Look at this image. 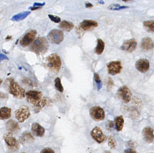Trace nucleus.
Wrapping results in <instances>:
<instances>
[{
    "label": "nucleus",
    "instance_id": "1",
    "mask_svg": "<svg viewBox=\"0 0 154 153\" xmlns=\"http://www.w3.org/2000/svg\"><path fill=\"white\" fill-rule=\"evenodd\" d=\"M27 102L32 106L34 112L38 113L47 104L46 98L42 97L41 92L37 90H30L26 93Z\"/></svg>",
    "mask_w": 154,
    "mask_h": 153
},
{
    "label": "nucleus",
    "instance_id": "2",
    "mask_svg": "<svg viewBox=\"0 0 154 153\" xmlns=\"http://www.w3.org/2000/svg\"><path fill=\"white\" fill-rule=\"evenodd\" d=\"M49 44L47 39L40 37L34 41L31 46V50L38 54H44L47 51Z\"/></svg>",
    "mask_w": 154,
    "mask_h": 153
},
{
    "label": "nucleus",
    "instance_id": "3",
    "mask_svg": "<svg viewBox=\"0 0 154 153\" xmlns=\"http://www.w3.org/2000/svg\"><path fill=\"white\" fill-rule=\"evenodd\" d=\"M9 90L16 98L22 99L25 96V91L13 79H9Z\"/></svg>",
    "mask_w": 154,
    "mask_h": 153
},
{
    "label": "nucleus",
    "instance_id": "4",
    "mask_svg": "<svg viewBox=\"0 0 154 153\" xmlns=\"http://www.w3.org/2000/svg\"><path fill=\"white\" fill-rule=\"evenodd\" d=\"M47 66L50 70L54 72H58L61 66V60L59 55L56 53L50 54L47 57Z\"/></svg>",
    "mask_w": 154,
    "mask_h": 153
},
{
    "label": "nucleus",
    "instance_id": "5",
    "mask_svg": "<svg viewBox=\"0 0 154 153\" xmlns=\"http://www.w3.org/2000/svg\"><path fill=\"white\" fill-rule=\"evenodd\" d=\"M47 39L51 43L59 44L63 41L64 34L61 30L57 29H53L48 34Z\"/></svg>",
    "mask_w": 154,
    "mask_h": 153
},
{
    "label": "nucleus",
    "instance_id": "6",
    "mask_svg": "<svg viewBox=\"0 0 154 153\" xmlns=\"http://www.w3.org/2000/svg\"><path fill=\"white\" fill-rule=\"evenodd\" d=\"M16 118L19 122H24L30 116L29 107L26 105H22L17 109L15 113Z\"/></svg>",
    "mask_w": 154,
    "mask_h": 153
},
{
    "label": "nucleus",
    "instance_id": "7",
    "mask_svg": "<svg viewBox=\"0 0 154 153\" xmlns=\"http://www.w3.org/2000/svg\"><path fill=\"white\" fill-rule=\"evenodd\" d=\"M89 113L92 119L97 122L104 120L106 116L104 109L99 106H94L91 107Z\"/></svg>",
    "mask_w": 154,
    "mask_h": 153
},
{
    "label": "nucleus",
    "instance_id": "8",
    "mask_svg": "<svg viewBox=\"0 0 154 153\" xmlns=\"http://www.w3.org/2000/svg\"><path fill=\"white\" fill-rule=\"evenodd\" d=\"M3 139L10 149L16 150L19 148V142L13 136L12 133L8 132L5 133L3 136Z\"/></svg>",
    "mask_w": 154,
    "mask_h": 153
},
{
    "label": "nucleus",
    "instance_id": "9",
    "mask_svg": "<svg viewBox=\"0 0 154 153\" xmlns=\"http://www.w3.org/2000/svg\"><path fill=\"white\" fill-rule=\"evenodd\" d=\"M118 96L123 100L124 103H129L131 99L132 96L131 91L127 86L124 85L120 87L118 90Z\"/></svg>",
    "mask_w": 154,
    "mask_h": 153
},
{
    "label": "nucleus",
    "instance_id": "10",
    "mask_svg": "<svg viewBox=\"0 0 154 153\" xmlns=\"http://www.w3.org/2000/svg\"><path fill=\"white\" fill-rule=\"evenodd\" d=\"M108 72L110 74L115 75L121 72L122 69L121 63L118 60L110 62L107 65Z\"/></svg>",
    "mask_w": 154,
    "mask_h": 153
},
{
    "label": "nucleus",
    "instance_id": "11",
    "mask_svg": "<svg viewBox=\"0 0 154 153\" xmlns=\"http://www.w3.org/2000/svg\"><path fill=\"white\" fill-rule=\"evenodd\" d=\"M91 137L99 144L105 141L106 137L100 128L96 127L91 132Z\"/></svg>",
    "mask_w": 154,
    "mask_h": 153
},
{
    "label": "nucleus",
    "instance_id": "12",
    "mask_svg": "<svg viewBox=\"0 0 154 153\" xmlns=\"http://www.w3.org/2000/svg\"><path fill=\"white\" fill-rule=\"evenodd\" d=\"M37 32L35 30H31L25 34L20 41V43L23 47L30 45L36 37Z\"/></svg>",
    "mask_w": 154,
    "mask_h": 153
},
{
    "label": "nucleus",
    "instance_id": "13",
    "mask_svg": "<svg viewBox=\"0 0 154 153\" xmlns=\"http://www.w3.org/2000/svg\"><path fill=\"white\" fill-rule=\"evenodd\" d=\"M135 67L139 72L144 73L147 72L149 69V62L147 59H140L136 62Z\"/></svg>",
    "mask_w": 154,
    "mask_h": 153
},
{
    "label": "nucleus",
    "instance_id": "14",
    "mask_svg": "<svg viewBox=\"0 0 154 153\" xmlns=\"http://www.w3.org/2000/svg\"><path fill=\"white\" fill-rule=\"evenodd\" d=\"M98 23L93 20H88L85 19L82 21L79 25V29L83 31H89L93 28L98 27Z\"/></svg>",
    "mask_w": 154,
    "mask_h": 153
},
{
    "label": "nucleus",
    "instance_id": "15",
    "mask_svg": "<svg viewBox=\"0 0 154 153\" xmlns=\"http://www.w3.org/2000/svg\"><path fill=\"white\" fill-rule=\"evenodd\" d=\"M137 42L134 39H130L125 41L121 46V49L128 52H132L136 49Z\"/></svg>",
    "mask_w": 154,
    "mask_h": 153
},
{
    "label": "nucleus",
    "instance_id": "16",
    "mask_svg": "<svg viewBox=\"0 0 154 153\" xmlns=\"http://www.w3.org/2000/svg\"><path fill=\"white\" fill-rule=\"evenodd\" d=\"M143 139L148 143H151L154 139V130L152 128L147 127L143 129L142 131Z\"/></svg>",
    "mask_w": 154,
    "mask_h": 153
},
{
    "label": "nucleus",
    "instance_id": "17",
    "mask_svg": "<svg viewBox=\"0 0 154 153\" xmlns=\"http://www.w3.org/2000/svg\"><path fill=\"white\" fill-rule=\"evenodd\" d=\"M31 130L33 134L36 137H42L45 134V129L38 123L36 122H34L32 124Z\"/></svg>",
    "mask_w": 154,
    "mask_h": 153
},
{
    "label": "nucleus",
    "instance_id": "18",
    "mask_svg": "<svg viewBox=\"0 0 154 153\" xmlns=\"http://www.w3.org/2000/svg\"><path fill=\"white\" fill-rule=\"evenodd\" d=\"M141 47L143 49L145 50H150L153 49L154 47V43L150 38L145 37L141 40Z\"/></svg>",
    "mask_w": 154,
    "mask_h": 153
},
{
    "label": "nucleus",
    "instance_id": "19",
    "mask_svg": "<svg viewBox=\"0 0 154 153\" xmlns=\"http://www.w3.org/2000/svg\"><path fill=\"white\" fill-rule=\"evenodd\" d=\"M6 128L7 130L11 133L17 131L19 128L17 122L12 119L9 120L6 123Z\"/></svg>",
    "mask_w": 154,
    "mask_h": 153
},
{
    "label": "nucleus",
    "instance_id": "20",
    "mask_svg": "<svg viewBox=\"0 0 154 153\" xmlns=\"http://www.w3.org/2000/svg\"><path fill=\"white\" fill-rule=\"evenodd\" d=\"M11 116V108L6 107L0 108V120H7L10 118Z\"/></svg>",
    "mask_w": 154,
    "mask_h": 153
},
{
    "label": "nucleus",
    "instance_id": "21",
    "mask_svg": "<svg viewBox=\"0 0 154 153\" xmlns=\"http://www.w3.org/2000/svg\"><path fill=\"white\" fill-rule=\"evenodd\" d=\"M34 140V138L33 137L31 133L29 132L24 133L21 137H19V142L22 144H24L26 143H31L33 142Z\"/></svg>",
    "mask_w": 154,
    "mask_h": 153
},
{
    "label": "nucleus",
    "instance_id": "22",
    "mask_svg": "<svg viewBox=\"0 0 154 153\" xmlns=\"http://www.w3.org/2000/svg\"><path fill=\"white\" fill-rule=\"evenodd\" d=\"M124 117L122 116H116L115 119V129L118 131H120L123 129L124 126Z\"/></svg>",
    "mask_w": 154,
    "mask_h": 153
},
{
    "label": "nucleus",
    "instance_id": "23",
    "mask_svg": "<svg viewBox=\"0 0 154 153\" xmlns=\"http://www.w3.org/2000/svg\"><path fill=\"white\" fill-rule=\"evenodd\" d=\"M59 27L67 31H70L74 27V25L71 22L64 20L60 23Z\"/></svg>",
    "mask_w": 154,
    "mask_h": 153
},
{
    "label": "nucleus",
    "instance_id": "24",
    "mask_svg": "<svg viewBox=\"0 0 154 153\" xmlns=\"http://www.w3.org/2000/svg\"><path fill=\"white\" fill-rule=\"evenodd\" d=\"M105 43L101 39L97 40V44L96 48V52L98 55H101L104 51L105 49Z\"/></svg>",
    "mask_w": 154,
    "mask_h": 153
},
{
    "label": "nucleus",
    "instance_id": "25",
    "mask_svg": "<svg viewBox=\"0 0 154 153\" xmlns=\"http://www.w3.org/2000/svg\"><path fill=\"white\" fill-rule=\"evenodd\" d=\"M30 13V11H25V12L17 14L13 16V17L11 18V20L16 21H19L23 20L27 17Z\"/></svg>",
    "mask_w": 154,
    "mask_h": 153
},
{
    "label": "nucleus",
    "instance_id": "26",
    "mask_svg": "<svg viewBox=\"0 0 154 153\" xmlns=\"http://www.w3.org/2000/svg\"><path fill=\"white\" fill-rule=\"evenodd\" d=\"M143 26L149 32H154V20H150L143 22Z\"/></svg>",
    "mask_w": 154,
    "mask_h": 153
},
{
    "label": "nucleus",
    "instance_id": "27",
    "mask_svg": "<svg viewBox=\"0 0 154 153\" xmlns=\"http://www.w3.org/2000/svg\"><path fill=\"white\" fill-rule=\"evenodd\" d=\"M55 87L56 89L60 91L61 93H62L64 91V87L62 85L61 80L59 77H57L55 80Z\"/></svg>",
    "mask_w": 154,
    "mask_h": 153
},
{
    "label": "nucleus",
    "instance_id": "28",
    "mask_svg": "<svg viewBox=\"0 0 154 153\" xmlns=\"http://www.w3.org/2000/svg\"><path fill=\"white\" fill-rule=\"evenodd\" d=\"M128 7L124 6H121L118 4H111L109 6L108 9L111 10H119L124 9L127 8Z\"/></svg>",
    "mask_w": 154,
    "mask_h": 153
},
{
    "label": "nucleus",
    "instance_id": "29",
    "mask_svg": "<svg viewBox=\"0 0 154 153\" xmlns=\"http://www.w3.org/2000/svg\"><path fill=\"white\" fill-rule=\"evenodd\" d=\"M109 146L112 149H115L116 147L117 143L115 140L114 138V137L112 136H110L108 139Z\"/></svg>",
    "mask_w": 154,
    "mask_h": 153
},
{
    "label": "nucleus",
    "instance_id": "30",
    "mask_svg": "<svg viewBox=\"0 0 154 153\" xmlns=\"http://www.w3.org/2000/svg\"><path fill=\"white\" fill-rule=\"evenodd\" d=\"M105 84L107 86V88L110 90L114 86V81H113L111 77H107L105 79Z\"/></svg>",
    "mask_w": 154,
    "mask_h": 153
},
{
    "label": "nucleus",
    "instance_id": "31",
    "mask_svg": "<svg viewBox=\"0 0 154 153\" xmlns=\"http://www.w3.org/2000/svg\"><path fill=\"white\" fill-rule=\"evenodd\" d=\"M94 79L96 84H97V90H99L101 88L102 83L99 75L97 73H96L94 74Z\"/></svg>",
    "mask_w": 154,
    "mask_h": 153
},
{
    "label": "nucleus",
    "instance_id": "32",
    "mask_svg": "<svg viewBox=\"0 0 154 153\" xmlns=\"http://www.w3.org/2000/svg\"><path fill=\"white\" fill-rule=\"evenodd\" d=\"M48 17L51 21H53L55 23H59L61 22V19L57 16H55L52 15H49Z\"/></svg>",
    "mask_w": 154,
    "mask_h": 153
},
{
    "label": "nucleus",
    "instance_id": "33",
    "mask_svg": "<svg viewBox=\"0 0 154 153\" xmlns=\"http://www.w3.org/2000/svg\"><path fill=\"white\" fill-rule=\"evenodd\" d=\"M114 122L112 121H108L106 123V128L109 131H111L114 128Z\"/></svg>",
    "mask_w": 154,
    "mask_h": 153
},
{
    "label": "nucleus",
    "instance_id": "34",
    "mask_svg": "<svg viewBox=\"0 0 154 153\" xmlns=\"http://www.w3.org/2000/svg\"><path fill=\"white\" fill-rule=\"evenodd\" d=\"M40 153H55V151L50 148H45L43 149Z\"/></svg>",
    "mask_w": 154,
    "mask_h": 153
},
{
    "label": "nucleus",
    "instance_id": "35",
    "mask_svg": "<svg viewBox=\"0 0 154 153\" xmlns=\"http://www.w3.org/2000/svg\"><path fill=\"white\" fill-rule=\"evenodd\" d=\"M23 82L24 83H25L26 84H29V85H30V86H33V82L30 79H28V78H25V79H24Z\"/></svg>",
    "mask_w": 154,
    "mask_h": 153
},
{
    "label": "nucleus",
    "instance_id": "36",
    "mask_svg": "<svg viewBox=\"0 0 154 153\" xmlns=\"http://www.w3.org/2000/svg\"><path fill=\"white\" fill-rule=\"evenodd\" d=\"M124 153H137V152L133 149L131 148L127 149L124 150Z\"/></svg>",
    "mask_w": 154,
    "mask_h": 153
},
{
    "label": "nucleus",
    "instance_id": "37",
    "mask_svg": "<svg viewBox=\"0 0 154 153\" xmlns=\"http://www.w3.org/2000/svg\"><path fill=\"white\" fill-rule=\"evenodd\" d=\"M9 60L8 57L4 54L0 53V61L2 60Z\"/></svg>",
    "mask_w": 154,
    "mask_h": 153
},
{
    "label": "nucleus",
    "instance_id": "38",
    "mask_svg": "<svg viewBox=\"0 0 154 153\" xmlns=\"http://www.w3.org/2000/svg\"><path fill=\"white\" fill-rule=\"evenodd\" d=\"M45 5V2H44V3H34V4H33V7H41L44 6Z\"/></svg>",
    "mask_w": 154,
    "mask_h": 153
},
{
    "label": "nucleus",
    "instance_id": "39",
    "mask_svg": "<svg viewBox=\"0 0 154 153\" xmlns=\"http://www.w3.org/2000/svg\"><path fill=\"white\" fill-rule=\"evenodd\" d=\"M85 7L87 8H91L93 7V5L89 2H86L85 4Z\"/></svg>",
    "mask_w": 154,
    "mask_h": 153
},
{
    "label": "nucleus",
    "instance_id": "40",
    "mask_svg": "<svg viewBox=\"0 0 154 153\" xmlns=\"http://www.w3.org/2000/svg\"><path fill=\"white\" fill-rule=\"evenodd\" d=\"M41 8V7H30V9L31 10H35Z\"/></svg>",
    "mask_w": 154,
    "mask_h": 153
},
{
    "label": "nucleus",
    "instance_id": "41",
    "mask_svg": "<svg viewBox=\"0 0 154 153\" xmlns=\"http://www.w3.org/2000/svg\"><path fill=\"white\" fill-rule=\"evenodd\" d=\"M7 95H5L4 93H0V98H5L6 97Z\"/></svg>",
    "mask_w": 154,
    "mask_h": 153
},
{
    "label": "nucleus",
    "instance_id": "42",
    "mask_svg": "<svg viewBox=\"0 0 154 153\" xmlns=\"http://www.w3.org/2000/svg\"><path fill=\"white\" fill-rule=\"evenodd\" d=\"M99 3H101V4H104V2L103 1H98Z\"/></svg>",
    "mask_w": 154,
    "mask_h": 153
},
{
    "label": "nucleus",
    "instance_id": "43",
    "mask_svg": "<svg viewBox=\"0 0 154 153\" xmlns=\"http://www.w3.org/2000/svg\"><path fill=\"white\" fill-rule=\"evenodd\" d=\"M1 83H2V80L0 78V85L1 84Z\"/></svg>",
    "mask_w": 154,
    "mask_h": 153
},
{
    "label": "nucleus",
    "instance_id": "44",
    "mask_svg": "<svg viewBox=\"0 0 154 153\" xmlns=\"http://www.w3.org/2000/svg\"><path fill=\"white\" fill-rule=\"evenodd\" d=\"M26 153V152H22V153Z\"/></svg>",
    "mask_w": 154,
    "mask_h": 153
},
{
    "label": "nucleus",
    "instance_id": "45",
    "mask_svg": "<svg viewBox=\"0 0 154 153\" xmlns=\"http://www.w3.org/2000/svg\"></svg>",
    "mask_w": 154,
    "mask_h": 153
}]
</instances>
